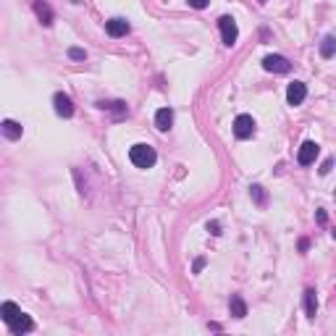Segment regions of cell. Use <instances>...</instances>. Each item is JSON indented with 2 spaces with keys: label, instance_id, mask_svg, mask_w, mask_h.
Listing matches in <instances>:
<instances>
[{
  "label": "cell",
  "instance_id": "5b68a950",
  "mask_svg": "<svg viewBox=\"0 0 336 336\" xmlns=\"http://www.w3.org/2000/svg\"><path fill=\"white\" fill-rule=\"evenodd\" d=\"M218 27H221V37H223V45H234L237 37H239V27H237V21L231 19V16H221L218 19Z\"/></svg>",
  "mask_w": 336,
  "mask_h": 336
},
{
  "label": "cell",
  "instance_id": "9c48e42d",
  "mask_svg": "<svg viewBox=\"0 0 336 336\" xmlns=\"http://www.w3.org/2000/svg\"><path fill=\"white\" fill-rule=\"evenodd\" d=\"M307 97V87L305 82H292L286 89V100H289V105H302Z\"/></svg>",
  "mask_w": 336,
  "mask_h": 336
},
{
  "label": "cell",
  "instance_id": "603a6c76",
  "mask_svg": "<svg viewBox=\"0 0 336 336\" xmlns=\"http://www.w3.org/2000/svg\"><path fill=\"white\" fill-rule=\"evenodd\" d=\"M315 215H318V223H326V210H318Z\"/></svg>",
  "mask_w": 336,
  "mask_h": 336
},
{
  "label": "cell",
  "instance_id": "30bf717a",
  "mask_svg": "<svg viewBox=\"0 0 336 336\" xmlns=\"http://www.w3.org/2000/svg\"><path fill=\"white\" fill-rule=\"evenodd\" d=\"M155 126H158L160 132H168L171 126H173V110L171 108H160L155 113Z\"/></svg>",
  "mask_w": 336,
  "mask_h": 336
},
{
  "label": "cell",
  "instance_id": "e0dca14e",
  "mask_svg": "<svg viewBox=\"0 0 336 336\" xmlns=\"http://www.w3.org/2000/svg\"><path fill=\"white\" fill-rule=\"evenodd\" d=\"M250 197L258 205H265V189L260 187V184H252V187H250Z\"/></svg>",
  "mask_w": 336,
  "mask_h": 336
},
{
  "label": "cell",
  "instance_id": "52a82bcc",
  "mask_svg": "<svg viewBox=\"0 0 336 336\" xmlns=\"http://www.w3.org/2000/svg\"><path fill=\"white\" fill-rule=\"evenodd\" d=\"M53 105H55V113L61 116V119H71L74 116V102H71V97H68L66 92H55Z\"/></svg>",
  "mask_w": 336,
  "mask_h": 336
},
{
  "label": "cell",
  "instance_id": "7a4b0ae2",
  "mask_svg": "<svg viewBox=\"0 0 336 336\" xmlns=\"http://www.w3.org/2000/svg\"><path fill=\"white\" fill-rule=\"evenodd\" d=\"M129 160H132L137 168H153L155 160H158V155H155V150L150 147V145L140 142V145H134V147L129 150Z\"/></svg>",
  "mask_w": 336,
  "mask_h": 336
},
{
  "label": "cell",
  "instance_id": "ac0fdd59",
  "mask_svg": "<svg viewBox=\"0 0 336 336\" xmlns=\"http://www.w3.org/2000/svg\"><path fill=\"white\" fill-rule=\"evenodd\" d=\"M68 58H71V61H87V50H82V48H68Z\"/></svg>",
  "mask_w": 336,
  "mask_h": 336
},
{
  "label": "cell",
  "instance_id": "277c9868",
  "mask_svg": "<svg viewBox=\"0 0 336 336\" xmlns=\"http://www.w3.org/2000/svg\"><path fill=\"white\" fill-rule=\"evenodd\" d=\"M234 134H237V140H250V137L255 134V119L247 113H242L234 119Z\"/></svg>",
  "mask_w": 336,
  "mask_h": 336
},
{
  "label": "cell",
  "instance_id": "8fae6325",
  "mask_svg": "<svg viewBox=\"0 0 336 336\" xmlns=\"http://www.w3.org/2000/svg\"><path fill=\"white\" fill-rule=\"evenodd\" d=\"M0 129H3V134L8 137V140H19V137L24 134V126H21V124H16V121H11V119H6Z\"/></svg>",
  "mask_w": 336,
  "mask_h": 336
},
{
  "label": "cell",
  "instance_id": "cb8c5ba5",
  "mask_svg": "<svg viewBox=\"0 0 336 336\" xmlns=\"http://www.w3.org/2000/svg\"><path fill=\"white\" fill-rule=\"evenodd\" d=\"M307 247H310V242H307V239H299V250H302V252H305Z\"/></svg>",
  "mask_w": 336,
  "mask_h": 336
},
{
  "label": "cell",
  "instance_id": "d6986e66",
  "mask_svg": "<svg viewBox=\"0 0 336 336\" xmlns=\"http://www.w3.org/2000/svg\"><path fill=\"white\" fill-rule=\"evenodd\" d=\"M207 231H210L213 237H218V234H221V223H218V221H207Z\"/></svg>",
  "mask_w": 336,
  "mask_h": 336
},
{
  "label": "cell",
  "instance_id": "6da1fadb",
  "mask_svg": "<svg viewBox=\"0 0 336 336\" xmlns=\"http://www.w3.org/2000/svg\"><path fill=\"white\" fill-rule=\"evenodd\" d=\"M0 315H3V320L8 323V328L14 336H21V333H29L34 331V320L29 315H24L14 302H3V307H0Z\"/></svg>",
  "mask_w": 336,
  "mask_h": 336
},
{
  "label": "cell",
  "instance_id": "7402d4cb",
  "mask_svg": "<svg viewBox=\"0 0 336 336\" xmlns=\"http://www.w3.org/2000/svg\"><path fill=\"white\" fill-rule=\"evenodd\" d=\"M205 263H207L205 258H197V260H194V273H200V271L205 268Z\"/></svg>",
  "mask_w": 336,
  "mask_h": 336
},
{
  "label": "cell",
  "instance_id": "9a60e30c",
  "mask_svg": "<svg viewBox=\"0 0 336 336\" xmlns=\"http://www.w3.org/2000/svg\"><path fill=\"white\" fill-rule=\"evenodd\" d=\"M336 53V37H323V42H320V55L323 58H331Z\"/></svg>",
  "mask_w": 336,
  "mask_h": 336
},
{
  "label": "cell",
  "instance_id": "2e32d148",
  "mask_svg": "<svg viewBox=\"0 0 336 336\" xmlns=\"http://www.w3.org/2000/svg\"><path fill=\"white\" fill-rule=\"evenodd\" d=\"M97 108H102V110H116V113H126V102H121V100H113V102L100 100Z\"/></svg>",
  "mask_w": 336,
  "mask_h": 336
},
{
  "label": "cell",
  "instance_id": "ffe728a7",
  "mask_svg": "<svg viewBox=\"0 0 336 336\" xmlns=\"http://www.w3.org/2000/svg\"><path fill=\"white\" fill-rule=\"evenodd\" d=\"M187 3H189L192 8H197V11H202V8H207V3H210V0H187Z\"/></svg>",
  "mask_w": 336,
  "mask_h": 336
},
{
  "label": "cell",
  "instance_id": "ba28073f",
  "mask_svg": "<svg viewBox=\"0 0 336 336\" xmlns=\"http://www.w3.org/2000/svg\"><path fill=\"white\" fill-rule=\"evenodd\" d=\"M105 32L110 34V37H126V34L132 32V24H129L126 19L116 16V19H108V21H105Z\"/></svg>",
  "mask_w": 336,
  "mask_h": 336
},
{
  "label": "cell",
  "instance_id": "484cf974",
  "mask_svg": "<svg viewBox=\"0 0 336 336\" xmlns=\"http://www.w3.org/2000/svg\"><path fill=\"white\" fill-rule=\"evenodd\" d=\"M260 3H265V0H260Z\"/></svg>",
  "mask_w": 336,
  "mask_h": 336
},
{
  "label": "cell",
  "instance_id": "3957f363",
  "mask_svg": "<svg viewBox=\"0 0 336 336\" xmlns=\"http://www.w3.org/2000/svg\"><path fill=\"white\" fill-rule=\"evenodd\" d=\"M263 68H265V71H271V74H289V71H292V63H289L284 55L273 53V55L263 58Z\"/></svg>",
  "mask_w": 336,
  "mask_h": 336
},
{
  "label": "cell",
  "instance_id": "4fadbf2b",
  "mask_svg": "<svg viewBox=\"0 0 336 336\" xmlns=\"http://www.w3.org/2000/svg\"><path fill=\"white\" fill-rule=\"evenodd\" d=\"M305 312H307V318H315V312H318L315 289H305Z\"/></svg>",
  "mask_w": 336,
  "mask_h": 336
},
{
  "label": "cell",
  "instance_id": "8992f818",
  "mask_svg": "<svg viewBox=\"0 0 336 336\" xmlns=\"http://www.w3.org/2000/svg\"><path fill=\"white\" fill-rule=\"evenodd\" d=\"M318 155H320V147L307 140V142H302V147H299V153H297V163L299 166H312Z\"/></svg>",
  "mask_w": 336,
  "mask_h": 336
},
{
  "label": "cell",
  "instance_id": "44dd1931",
  "mask_svg": "<svg viewBox=\"0 0 336 336\" xmlns=\"http://www.w3.org/2000/svg\"><path fill=\"white\" fill-rule=\"evenodd\" d=\"M333 168V160L328 158V160H323V166H320V176H326V173Z\"/></svg>",
  "mask_w": 336,
  "mask_h": 336
},
{
  "label": "cell",
  "instance_id": "d4e9b609",
  "mask_svg": "<svg viewBox=\"0 0 336 336\" xmlns=\"http://www.w3.org/2000/svg\"><path fill=\"white\" fill-rule=\"evenodd\" d=\"M331 237H333V239H336V229H333V231H331Z\"/></svg>",
  "mask_w": 336,
  "mask_h": 336
},
{
  "label": "cell",
  "instance_id": "7c38bea8",
  "mask_svg": "<svg viewBox=\"0 0 336 336\" xmlns=\"http://www.w3.org/2000/svg\"><path fill=\"white\" fill-rule=\"evenodd\" d=\"M34 11H37V16H40V21L45 27L53 24V11H50V6L45 3V0H37V3H34Z\"/></svg>",
  "mask_w": 336,
  "mask_h": 336
},
{
  "label": "cell",
  "instance_id": "5bb4252c",
  "mask_svg": "<svg viewBox=\"0 0 336 336\" xmlns=\"http://www.w3.org/2000/svg\"><path fill=\"white\" fill-rule=\"evenodd\" d=\"M229 307H231V315H234V318H245V315H247V305H245V299H242L239 294L231 297Z\"/></svg>",
  "mask_w": 336,
  "mask_h": 336
}]
</instances>
